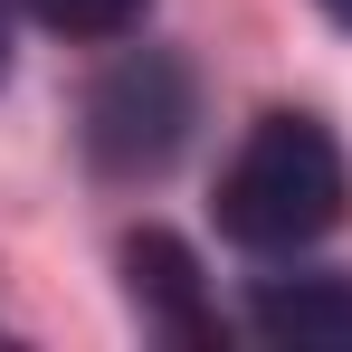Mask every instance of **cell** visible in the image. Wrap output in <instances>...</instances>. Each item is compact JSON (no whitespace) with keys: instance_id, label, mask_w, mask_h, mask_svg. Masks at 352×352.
<instances>
[{"instance_id":"1","label":"cell","mask_w":352,"mask_h":352,"mask_svg":"<svg viewBox=\"0 0 352 352\" xmlns=\"http://www.w3.org/2000/svg\"><path fill=\"white\" fill-rule=\"evenodd\" d=\"M343 143L314 115H257L219 172V238L248 257H295L343 219Z\"/></svg>"},{"instance_id":"2","label":"cell","mask_w":352,"mask_h":352,"mask_svg":"<svg viewBox=\"0 0 352 352\" xmlns=\"http://www.w3.org/2000/svg\"><path fill=\"white\" fill-rule=\"evenodd\" d=\"M181 133H190V76H181V58L143 48V58L96 76V96H86V153H96V172L143 181V172H162L181 153Z\"/></svg>"},{"instance_id":"3","label":"cell","mask_w":352,"mask_h":352,"mask_svg":"<svg viewBox=\"0 0 352 352\" xmlns=\"http://www.w3.org/2000/svg\"><path fill=\"white\" fill-rule=\"evenodd\" d=\"M124 286H133V314L172 343H219V314L200 295V267L181 238H124Z\"/></svg>"},{"instance_id":"4","label":"cell","mask_w":352,"mask_h":352,"mask_svg":"<svg viewBox=\"0 0 352 352\" xmlns=\"http://www.w3.org/2000/svg\"><path fill=\"white\" fill-rule=\"evenodd\" d=\"M248 324L267 343H352V276H267Z\"/></svg>"},{"instance_id":"5","label":"cell","mask_w":352,"mask_h":352,"mask_svg":"<svg viewBox=\"0 0 352 352\" xmlns=\"http://www.w3.org/2000/svg\"><path fill=\"white\" fill-rule=\"evenodd\" d=\"M153 0H29V19H48L58 38H124Z\"/></svg>"},{"instance_id":"6","label":"cell","mask_w":352,"mask_h":352,"mask_svg":"<svg viewBox=\"0 0 352 352\" xmlns=\"http://www.w3.org/2000/svg\"><path fill=\"white\" fill-rule=\"evenodd\" d=\"M0 67H10V0H0Z\"/></svg>"},{"instance_id":"7","label":"cell","mask_w":352,"mask_h":352,"mask_svg":"<svg viewBox=\"0 0 352 352\" xmlns=\"http://www.w3.org/2000/svg\"><path fill=\"white\" fill-rule=\"evenodd\" d=\"M324 10H333V19H343V29H352V0H324Z\"/></svg>"}]
</instances>
